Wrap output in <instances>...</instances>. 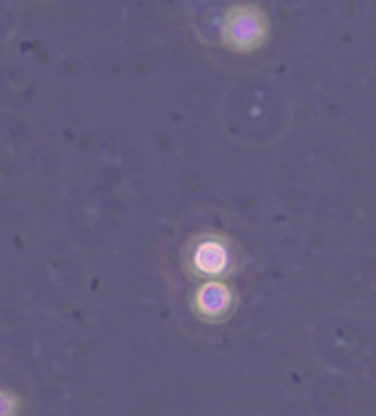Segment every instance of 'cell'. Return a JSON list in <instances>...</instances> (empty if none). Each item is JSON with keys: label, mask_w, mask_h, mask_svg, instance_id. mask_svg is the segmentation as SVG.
Wrapping results in <instances>:
<instances>
[{"label": "cell", "mask_w": 376, "mask_h": 416, "mask_svg": "<svg viewBox=\"0 0 376 416\" xmlns=\"http://www.w3.org/2000/svg\"><path fill=\"white\" fill-rule=\"evenodd\" d=\"M233 293L221 281H209L202 284L195 293V308L206 317H221L231 306Z\"/></svg>", "instance_id": "cell-3"}, {"label": "cell", "mask_w": 376, "mask_h": 416, "mask_svg": "<svg viewBox=\"0 0 376 416\" xmlns=\"http://www.w3.org/2000/svg\"><path fill=\"white\" fill-rule=\"evenodd\" d=\"M187 270L199 277L228 275L235 266V244L224 233H199L186 246Z\"/></svg>", "instance_id": "cell-2"}, {"label": "cell", "mask_w": 376, "mask_h": 416, "mask_svg": "<svg viewBox=\"0 0 376 416\" xmlns=\"http://www.w3.org/2000/svg\"><path fill=\"white\" fill-rule=\"evenodd\" d=\"M270 35V18L253 2L231 6L221 26L222 43L235 53H252L262 48Z\"/></svg>", "instance_id": "cell-1"}]
</instances>
